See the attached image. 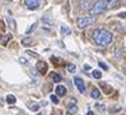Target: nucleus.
<instances>
[{
  "instance_id": "nucleus-18",
  "label": "nucleus",
  "mask_w": 126,
  "mask_h": 115,
  "mask_svg": "<svg viewBox=\"0 0 126 115\" xmlns=\"http://www.w3.org/2000/svg\"><path fill=\"white\" fill-rule=\"evenodd\" d=\"M67 70H68V72H75L76 66H75V65H72V64H70V65L67 66Z\"/></svg>"
},
{
  "instance_id": "nucleus-10",
  "label": "nucleus",
  "mask_w": 126,
  "mask_h": 115,
  "mask_svg": "<svg viewBox=\"0 0 126 115\" xmlns=\"http://www.w3.org/2000/svg\"><path fill=\"white\" fill-rule=\"evenodd\" d=\"M61 34L63 36H68V35H71V30H70V27H67L64 25H62L61 26Z\"/></svg>"
},
{
  "instance_id": "nucleus-21",
  "label": "nucleus",
  "mask_w": 126,
  "mask_h": 115,
  "mask_svg": "<svg viewBox=\"0 0 126 115\" xmlns=\"http://www.w3.org/2000/svg\"><path fill=\"white\" fill-rule=\"evenodd\" d=\"M89 3H90V0H82V1H81V7H84L85 9H88V8H89V7H88Z\"/></svg>"
},
{
  "instance_id": "nucleus-19",
  "label": "nucleus",
  "mask_w": 126,
  "mask_h": 115,
  "mask_svg": "<svg viewBox=\"0 0 126 115\" xmlns=\"http://www.w3.org/2000/svg\"><path fill=\"white\" fill-rule=\"evenodd\" d=\"M0 39H1V42H3V44L5 45L8 43V40L10 39V35H5V36H0Z\"/></svg>"
},
{
  "instance_id": "nucleus-12",
  "label": "nucleus",
  "mask_w": 126,
  "mask_h": 115,
  "mask_svg": "<svg viewBox=\"0 0 126 115\" xmlns=\"http://www.w3.org/2000/svg\"><path fill=\"white\" fill-rule=\"evenodd\" d=\"M106 4H107L108 8H113V7H116L117 0H106Z\"/></svg>"
},
{
  "instance_id": "nucleus-20",
  "label": "nucleus",
  "mask_w": 126,
  "mask_h": 115,
  "mask_svg": "<svg viewBox=\"0 0 126 115\" xmlns=\"http://www.w3.org/2000/svg\"><path fill=\"white\" fill-rule=\"evenodd\" d=\"M31 42H32L31 38H25V39H22V44H23V45H28Z\"/></svg>"
},
{
  "instance_id": "nucleus-1",
  "label": "nucleus",
  "mask_w": 126,
  "mask_h": 115,
  "mask_svg": "<svg viewBox=\"0 0 126 115\" xmlns=\"http://www.w3.org/2000/svg\"><path fill=\"white\" fill-rule=\"evenodd\" d=\"M112 38H113L112 34L108 30H104V28H98V30H94L93 32V42L99 47L110 45L112 42Z\"/></svg>"
},
{
  "instance_id": "nucleus-16",
  "label": "nucleus",
  "mask_w": 126,
  "mask_h": 115,
  "mask_svg": "<svg viewBox=\"0 0 126 115\" xmlns=\"http://www.w3.org/2000/svg\"><path fill=\"white\" fill-rule=\"evenodd\" d=\"M53 80H54V83H61L62 78H61L59 74H54V75H53Z\"/></svg>"
},
{
  "instance_id": "nucleus-9",
  "label": "nucleus",
  "mask_w": 126,
  "mask_h": 115,
  "mask_svg": "<svg viewBox=\"0 0 126 115\" xmlns=\"http://www.w3.org/2000/svg\"><path fill=\"white\" fill-rule=\"evenodd\" d=\"M55 93L58 94L59 97H63V96H66V93H67V88L64 87V85H57Z\"/></svg>"
},
{
  "instance_id": "nucleus-26",
  "label": "nucleus",
  "mask_w": 126,
  "mask_h": 115,
  "mask_svg": "<svg viewBox=\"0 0 126 115\" xmlns=\"http://www.w3.org/2000/svg\"><path fill=\"white\" fill-rule=\"evenodd\" d=\"M99 66H100L102 69H104V70H108V66L104 64V62H99Z\"/></svg>"
},
{
  "instance_id": "nucleus-15",
  "label": "nucleus",
  "mask_w": 126,
  "mask_h": 115,
  "mask_svg": "<svg viewBox=\"0 0 126 115\" xmlns=\"http://www.w3.org/2000/svg\"><path fill=\"white\" fill-rule=\"evenodd\" d=\"M8 26H9L10 30H14L16 28V22H14L13 18H8Z\"/></svg>"
},
{
  "instance_id": "nucleus-28",
  "label": "nucleus",
  "mask_w": 126,
  "mask_h": 115,
  "mask_svg": "<svg viewBox=\"0 0 126 115\" xmlns=\"http://www.w3.org/2000/svg\"><path fill=\"white\" fill-rule=\"evenodd\" d=\"M19 62H21V64H23V65H27V60L26 58H19Z\"/></svg>"
},
{
  "instance_id": "nucleus-29",
  "label": "nucleus",
  "mask_w": 126,
  "mask_h": 115,
  "mask_svg": "<svg viewBox=\"0 0 126 115\" xmlns=\"http://www.w3.org/2000/svg\"><path fill=\"white\" fill-rule=\"evenodd\" d=\"M0 30L3 31V22H1V21H0Z\"/></svg>"
},
{
  "instance_id": "nucleus-17",
  "label": "nucleus",
  "mask_w": 126,
  "mask_h": 115,
  "mask_svg": "<svg viewBox=\"0 0 126 115\" xmlns=\"http://www.w3.org/2000/svg\"><path fill=\"white\" fill-rule=\"evenodd\" d=\"M102 87H103V89H106L107 91V93L110 94L111 92H112V88L110 87V85H107V84H104V83H102Z\"/></svg>"
},
{
  "instance_id": "nucleus-23",
  "label": "nucleus",
  "mask_w": 126,
  "mask_h": 115,
  "mask_svg": "<svg viewBox=\"0 0 126 115\" xmlns=\"http://www.w3.org/2000/svg\"><path fill=\"white\" fill-rule=\"evenodd\" d=\"M96 107H98V110L102 111V113H104V110H106V106L102 105V103H98V105H96Z\"/></svg>"
},
{
  "instance_id": "nucleus-31",
  "label": "nucleus",
  "mask_w": 126,
  "mask_h": 115,
  "mask_svg": "<svg viewBox=\"0 0 126 115\" xmlns=\"http://www.w3.org/2000/svg\"><path fill=\"white\" fill-rule=\"evenodd\" d=\"M124 71H125V72H126V64H125V65H124Z\"/></svg>"
},
{
  "instance_id": "nucleus-25",
  "label": "nucleus",
  "mask_w": 126,
  "mask_h": 115,
  "mask_svg": "<svg viewBox=\"0 0 126 115\" xmlns=\"http://www.w3.org/2000/svg\"><path fill=\"white\" fill-rule=\"evenodd\" d=\"M28 107H30L31 110H33V111L39 110V106H37V105H31V103H28Z\"/></svg>"
},
{
  "instance_id": "nucleus-27",
  "label": "nucleus",
  "mask_w": 126,
  "mask_h": 115,
  "mask_svg": "<svg viewBox=\"0 0 126 115\" xmlns=\"http://www.w3.org/2000/svg\"><path fill=\"white\" fill-rule=\"evenodd\" d=\"M121 56H122V50H121V49H118V50H117V53H116V57H117V58H120Z\"/></svg>"
},
{
  "instance_id": "nucleus-4",
  "label": "nucleus",
  "mask_w": 126,
  "mask_h": 115,
  "mask_svg": "<svg viewBox=\"0 0 126 115\" xmlns=\"http://www.w3.org/2000/svg\"><path fill=\"white\" fill-rule=\"evenodd\" d=\"M73 83H75V85H76V88L79 89V92L80 93H85V89H86V87H85V83H84V80L81 79V78H75L73 79Z\"/></svg>"
},
{
  "instance_id": "nucleus-6",
  "label": "nucleus",
  "mask_w": 126,
  "mask_h": 115,
  "mask_svg": "<svg viewBox=\"0 0 126 115\" xmlns=\"http://www.w3.org/2000/svg\"><path fill=\"white\" fill-rule=\"evenodd\" d=\"M43 26H44V28H47V30H49L50 28V26H51V23H53V21H51V17L49 16V14H47V16H44L43 17Z\"/></svg>"
},
{
  "instance_id": "nucleus-22",
  "label": "nucleus",
  "mask_w": 126,
  "mask_h": 115,
  "mask_svg": "<svg viewBox=\"0 0 126 115\" xmlns=\"http://www.w3.org/2000/svg\"><path fill=\"white\" fill-rule=\"evenodd\" d=\"M50 100L53 101L54 103H58V101H59V100H58V96H55V94H51V96H50Z\"/></svg>"
},
{
  "instance_id": "nucleus-30",
  "label": "nucleus",
  "mask_w": 126,
  "mask_h": 115,
  "mask_svg": "<svg viewBox=\"0 0 126 115\" xmlns=\"http://www.w3.org/2000/svg\"><path fill=\"white\" fill-rule=\"evenodd\" d=\"M86 115H94V113H93V111H89V113H88Z\"/></svg>"
},
{
  "instance_id": "nucleus-5",
  "label": "nucleus",
  "mask_w": 126,
  "mask_h": 115,
  "mask_svg": "<svg viewBox=\"0 0 126 115\" xmlns=\"http://www.w3.org/2000/svg\"><path fill=\"white\" fill-rule=\"evenodd\" d=\"M25 4L30 10H35L40 7V0H25Z\"/></svg>"
},
{
  "instance_id": "nucleus-2",
  "label": "nucleus",
  "mask_w": 126,
  "mask_h": 115,
  "mask_svg": "<svg viewBox=\"0 0 126 115\" xmlns=\"http://www.w3.org/2000/svg\"><path fill=\"white\" fill-rule=\"evenodd\" d=\"M106 8H107V4H106L104 0H98V1H95V3L90 7L89 12H90L91 16H98V14H100V13L104 12Z\"/></svg>"
},
{
  "instance_id": "nucleus-3",
  "label": "nucleus",
  "mask_w": 126,
  "mask_h": 115,
  "mask_svg": "<svg viewBox=\"0 0 126 115\" xmlns=\"http://www.w3.org/2000/svg\"><path fill=\"white\" fill-rule=\"evenodd\" d=\"M91 23H93V17H80V18L77 20V26L80 28H85V27H88L90 26Z\"/></svg>"
},
{
  "instance_id": "nucleus-11",
  "label": "nucleus",
  "mask_w": 126,
  "mask_h": 115,
  "mask_svg": "<svg viewBox=\"0 0 126 115\" xmlns=\"http://www.w3.org/2000/svg\"><path fill=\"white\" fill-rule=\"evenodd\" d=\"M91 98H94V100H98L99 97H100V92H99V89H96V88H94L93 91H91Z\"/></svg>"
},
{
  "instance_id": "nucleus-13",
  "label": "nucleus",
  "mask_w": 126,
  "mask_h": 115,
  "mask_svg": "<svg viewBox=\"0 0 126 115\" xmlns=\"http://www.w3.org/2000/svg\"><path fill=\"white\" fill-rule=\"evenodd\" d=\"M16 101H17V100H16V97H14L13 94H8V96H7V102L10 103V105L16 103Z\"/></svg>"
},
{
  "instance_id": "nucleus-14",
  "label": "nucleus",
  "mask_w": 126,
  "mask_h": 115,
  "mask_svg": "<svg viewBox=\"0 0 126 115\" xmlns=\"http://www.w3.org/2000/svg\"><path fill=\"white\" fill-rule=\"evenodd\" d=\"M91 75H93V78H95V79H100L102 78V72L99 70H93L91 71Z\"/></svg>"
},
{
  "instance_id": "nucleus-7",
  "label": "nucleus",
  "mask_w": 126,
  "mask_h": 115,
  "mask_svg": "<svg viewBox=\"0 0 126 115\" xmlns=\"http://www.w3.org/2000/svg\"><path fill=\"white\" fill-rule=\"evenodd\" d=\"M36 69H37V71L40 72V74H45L48 71V65L45 64V62H37V65H36Z\"/></svg>"
},
{
  "instance_id": "nucleus-24",
  "label": "nucleus",
  "mask_w": 126,
  "mask_h": 115,
  "mask_svg": "<svg viewBox=\"0 0 126 115\" xmlns=\"http://www.w3.org/2000/svg\"><path fill=\"white\" fill-rule=\"evenodd\" d=\"M35 27H36V23H33L32 26H30V27L27 28V31H26V32H27V34H30V32H32L33 30H35Z\"/></svg>"
},
{
  "instance_id": "nucleus-8",
  "label": "nucleus",
  "mask_w": 126,
  "mask_h": 115,
  "mask_svg": "<svg viewBox=\"0 0 126 115\" xmlns=\"http://www.w3.org/2000/svg\"><path fill=\"white\" fill-rule=\"evenodd\" d=\"M77 106H76V100H72L70 103H68V113L70 114H76L77 113Z\"/></svg>"
}]
</instances>
